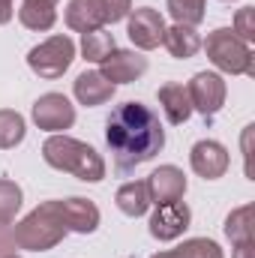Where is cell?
<instances>
[{
    "label": "cell",
    "instance_id": "8",
    "mask_svg": "<svg viewBox=\"0 0 255 258\" xmlns=\"http://www.w3.org/2000/svg\"><path fill=\"white\" fill-rule=\"evenodd\" d=\"M33 123L51 135H57L75 123V105L63 93H42L33 102Z\"/></svg>",
    "mask_w": 255,
    "mask_h": 258
},
{
    "label": "cell",
    "instance_id": "29",
    "mask_svg": "<svg viewBox=\"0 0 255 258\" xmlns=\"http://www.w3.org/2000/svg\"><path fill=\"white\" fill-rule=\"evenodd\" d=\"M12 15H15V9H12V0H0V24L12 21Z\"/></svg>",
    "mask_w": 255,
    "mask_h": 258
},
{
    "label": "cell",
    "instance_id": "21",
    "mask_svg": "<svg viewBox=\"0 0 255 258\" xmlns=\"http://www.w3.org/2000/svg\"><path fill=\"white\" fill-rule=\"evenodd\" d=\"M114 48H117V45H114V36H111L105 27L90 30V33H81V54H84V60H90V63H102Z\"/></svg>",
    "mask_w": 255,
    "mask_h": 258
},
{
    "label": "cell",
    "instance_id": "25",
    "mask_svg": "<svg viewBox=\"0 0 255 258\" xmlns=\"http://www.w3.org/2000/svg\"><path fill=\"white\" fill-rule=\"evenodd\" d=\"M174 252H177V258H225L222 255V246L216 240H207V237L183 240V246H177Z\"/></svg>",
    "mask_w": 255,
    "mask_h": 258
},
{
    "label": "cell",
    "instance_id": "18",
    "mask_svg": "<svg viewBox=\"0 0 255 258\" xmlns=\"http://www.w3.org/2000/svg\"><path fill=\"white\" fill-rule=\"evenodd\" d=\"M114 201H117V210L126 213V216H132V219L144 216V213L150 210L147 180H129V183H123V186L117 189V195H114Z\"/></svg>",
    "mask_w": 255,
    "mask_h": 258
},
{
    "label": "cell",
    "instance_id": "32",
    "mask_svg": "<svg viewBox=\"0 0 255 258\" xmlns=\"http://www.w3.org/2000/svg\"><path fill=\"white\" fill-rule=\"evenodd\" d=\"M45 3H57V0H45Z\"/></svg>",
    "mask_w": 255,
    "mask_h": 258
},
{
    "label": "cell",
    "instance_id": "19",
    "mask_svg": "<svg viewBox=\"0 0 255 258\" xmlns=\"http://www.w3.org/2000/svg\"><path fill=\"white\" fill-rule=\"evenodd\" d=\"M18 21L27 27V30H51L54 21H57V9L54 3H45V0H24L21 9H18Z\"/></svg>",
    "mask_w": 255,
    "mask_h": 258
},
{
    "label": "cell",
    "instance_id": "17",
    "mask_svg": "<svg viewBox=\"0 0 255 258\" xmlns=\"http://www.w3.org/2000/svg\"><path fill=\"white\" fill-rule=\"evenodd\" d=\"M162 45L168 48L171 57H177V60H189V57H195V54L201 51V36L195 33V27L171 24V27H165V39H162Z\"/></svg>",
    "mask_w": 255,
    "mask_h": 258
},
{
    "label": "cell",
    "instance_id": "12",
    "mask_svg": "<svg viewBox=\"0 0 255 258\" xmlns=\"http://www.w3.org/2000/svg\"><path fill=\"white\" fill-rule=\"evenodd\" d=\"M99 66H102L99 72L117 87V84H129V81L141 78L147 72V57L141 51H120V48H114Z\"/></svg>",
    "mask_w": 255,
    "mask_h": 258
},
{
    "label": "cell",
    "instance_id": "1",
    "mask_svg": "<svg viewBox=\"0 0 255 258\" xmlns=\"http://www.w3.org/2000/svg\"><path fill=\"white\" fill-rule=\"evenodd\" d=\"M105 144L114 156V168L129 174L165 147V129L159 123V114L144 102H123L105 123Z\"/></svg>",
    "mask_w": 255,
    "mask_h": 258
},
{
    "label": "cell",
    "instance_id": "10",
    "mask_svg": "<svg viewBox=\"0 0 255 258\" xmlns=\"http://www.w3.org/2000/svg\"><path fill=\"white\" fill-rule=\"evenodd\" d=\"M189 165H192V171H195L198 177H204V180H219V177L228 171V165H231V156H228V150H225L219 141H213V138H204V141L192 144V150H189Z\"/></svg>",
    "mask_w": 255,
    "mask_h": 258
},
{
    "label": "cell",
    "instance_id": "14",
    "mask_svg": "<svg viewBox=\"0 0 255 258\" xmlns=\"http://www.w3.org/2000/svg\"><path fill=\"white\" fill-rule=\"evenodd\" d=\"M114 90H117V87H114V84H111L99 69L81 72V75L72 81V93H75V99H78L81 105H87V108H96V105L111 102Z\"/></svg>",
    "mask_w": 255,
    "mask_h": 258
},
{
    "label": "cell",
    "instance_id": "6",
    "mask_svg": "<svg viewBox=\"0 0 255 258\" xmlns=\"http://www.w3.org/2000/svg\"><path fill=\"white\" fill-rule=\"evenodd\" d=\"M165 27H168L165 18L156 9H150V6H138V9H132L126 15V36L138 51L159 48L162 39H165Z\"/></svg>",
    "mask_w": 255,
    "mask_h": 258
},
{
    "label": "cell",
    "instance_id": "20",
    "mask_svg": "<svg viewBox=\"0 0 255 258\" xmlns=\"http://www.w3.org/2000/svg\"><path fill=\"white\" fill-rule=\"evenodd\" d=\"M225 237L231 240V246H243L255 243V225H252V204H240L228 213L225 219Z\"/></svg>",
    "mask_w": 255,
    "mask_h": 258
},
{
    "label": "cell",
    "instance_id": "30",
    "mask_svg": "<svg viewBox=\"0 0 255 258\" xmlns=\"http://www.w3.org/2000/svg\"><path fill=\"white\" fill-rule=\"evenodd\" d=\"M150 258H177V252L171 249V252H156V255H150Z\"/></svg>",
    "mask_w": 255,
    "mask_h": 258
},
{
    "label": "cell",
    "instance_id": "2",
    "mask_svg": "<svg viewBox=\"0 0 255 258\" xmlns=\"http://www.w3.org/2000/svg\"><path fill=\"white\" fill-rule=\"evenodd\" d=\"M42 159L66 174H75L78 180L84 183H99L105 177V159L84 141L78 138H69L63 132L57 135H48L45 144H42Z\"/></svg>",
    "mask_w": 255,
    "mask_h": 258
},
{
    "label": "cell",
    "instance_id": "4",
    "mask_svg": "<svg viewBox=\"0 0 255 258\" xmlns=\"http://www.w3.org/2000/svg\"><path fill=\"white\" fill-rule=\"evenodd\" d=\"M201 48L207 51L210 63L225 75H246L255 78V51L249 42H243L231 27H216L213 33H207V39L201 42Z\"/></svg>",
    "mask_w": 255,
    "mask_h": 258
},
{
    "label": "cell",
    "instance_id": "9",
    "mask_svg": "<svg viewBox=\"0 0 255 258\" xmlns=\"http://www.w3.org/2000/svg\"><path fill=\"white\" fill-rule=\"evenodd\" d=\"M192 213L186 201H168V204H156V210L150 213V234L162 243L183 237V231L189 228Z\"/></svg>",
    "mask_w": 255,
    "mask_h": 258
},
{
    "label": "cell",
    "instance_id": "24",
    "mask_svg": "<svg viewBox=\"0 0 255 258\" xmlns=\"http://www.w3.org/2000/svg\"><path fill=\"white\" fill-rule=\"evenodd\" d=\"M21 186L9 177H0V228L9 225L15 219V213L21 210Z\"/></svg>",
    "mask_w": 255,
    "mask_h": 258
},
{
    "label": "cell",
    "instance_id": "7",
    "mask_svg": "<svg viewBox=\"0 0 255 258\" xmlns=\"http://www.w3.org/2000/svg\"><path fill=\"white\" fill-rule=\"evenodd\" d=\"M186 93H189L192 111H198L204 120H210L222 105H225V81L219 72H195L192 81L186 84Z\"/></svg>",
    "mask_w": 255,
    "mask_h": 258
},
{
    "label": "cell",
    "instance_id": "5",
    "mask_svg": "<svg viewBox=\"0 0 255 258\" xmlns=\"http://www.w3.org/2000/svg\"><path fill=\"white\" fill-rule=\"evenodd\" d=\"M72 60H75V42H72L66 33L48 36L45 42H39V45H33V48L27 51V66H30L39 78H45V81L60 78L66 69L72 66Z\"/></svg>",
    "mask_w": 255,
    "mask_h": 258
},
{
    "label": "cell",
    "instance_id": "26",
    "mask_svg": "<svg viewBox=\"0 0 255 258\" xmlns=\"http://www.w3.org/2000/svg\"><path fill=\"white\" fill-rule=\"evenodd\" d=\"M243 42H252L255 39V9L252 6H243V9H237V15H234V27H231Z\"/></svg>",
    "mask_w": 255,
    "mask_h": 258
},
{
    "label": "cell",
    "instance_id": "15",
    "mask_svg": "<svg viewBox=\"0 0 255 258\" xmlns=\"http://www.w3.org/2000/svg\"><path fill=\"white\" fill-rule=\"evenodd\" d=\"M66 24H69V30H78V33H90V30L105 27L108 15H105L102 0H69Z\"/></svg>",
    "mask_w": 255,
    "mask_h": 258
},
{
    "label": "cell",
    "instance_id": "28",
    "mask_svg": "<svg viewBox=\"0 0 255 258\" xmlns=\"http://www.w3.org/2000/svg\"><path fill=\"white\" fill-rule=\"evenodd\" d=\"M231 258H255V243H243V246H231Z\"/></svg>",
    "mask_w": 255,
    "mask_h": 258
},
{
    "label": "cell",
    "instance_id": "11",
    "mask_svg": "<svg viewBox=\"0 0 255 258\" xmlns=\"http://www.w3.org/2000/svg\"><path fill=\"white\" fill-rule=\"evenodd\" d=\"M147 192H150V204L180 201L186 195V174L177 165H159L147 177Z\"/></svg>",
    "mask_w": 255,
    "mask_h": 258
},
{
    "label": "cell",
    "instance_id": "31",
    "mask_svg": "<svg viewBox=\"0 0 255 258\" xmlns=\"http://www.w3.org/2000/svg\"><path fill=\"white\" fill-rule=\"evenodd\" d=\"M3 258H18V255H3Z\"/></svg>",
    "mask_w": 255,
    "mask_h": 258
},
{
    "label": "cell",
    "instance_id": "3",
    "mask_svg": "<svg viewBox=\"0 0 255 258\" xmlns=\"http://www.w3.org/2000/svg\"><path fill=\"white\" fill-rule=\"evenodd\" d=\"M66 234L69 231H66V225H63L57 198H54V201H42L21 222H15V228H12V246L27 249V252H48V249H54L63 240Z\"/></svg>",
    "mask_w": 255,
    "mask_h": 258
},
{
    "label": "cell",
    "instance_id": "22",
    "mask_svg": "<svg viewBox=\"0 0 255 258\" xmlns=\"http://www.w3.org/2000/svg\"><path fill=\"white\" fill-rule=\"evenodd\" d=\"M27 135V123L18 111L12 108H0V150H12L24 141Z\"/></svg>",
    "mask_w": 255,
    "mask_h": 258
},
{
    "label": "cell",
    "instance_id": "27",
    "mask_svg": "<svg viewBox=\"0 0 255 258\" xmlns=\"http://www.w3.org/2000/svg\"><path fill=\"white\" fill-rule=\"evenodd\" d=\"M102 6H105L108 24H114V21H123L129 12H132V0H102Z\"/></svg>",
    "mask_w": 255,
    "mask_h": 258
},
{
    "label": "cell",
    "instance_id": "23",
    "mask_svg": "<svg viewBox=\"0 0 255 258\" xmlns=\"http://www.w3.org/2000/svg\"><path fill=\"white\" fill-rule=\"evenodd\" d=\"M165 9L174 18V24L195 27L204 21V0H165Z\"/></svg>",
    "mask_w": 255,
    "mask_h": 258
},
{
    "label": "cell",
    "instance_id": "16",
    "mask_svg": "<svg viewBox=\"0 0 255 258\" xmlns=\"http://www.w3.org/2000/svg\"><path fill=\"white\" fill-rule=\"evenodd\" d=\"M156 99L168 117V123L180 126L192 117V102H189V93H186V84H177V81H168L156 90Z\"/></svg>",
    "mask_w": 255,
    "mask_h": 258
},
{
    "label": "cell",
    "instance_id": "13",
    "mask_svg": "<svg viewBox=\"0 0 255 258\" xmlns=\"http://www.w3.org/2000/svg\"><path fill=\"white\" fill-rule=\"evenodd\" d=\"M57 207H60V216H63L66 231H75V234H93L99 228V207L87 198H57Z\"/></svg>",
    "mask_w": 255,
    "mask_h": 258
}]
</instances>
